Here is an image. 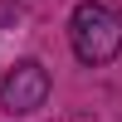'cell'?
Listing matches in <instances>:
<instances>
[{"label":"cell","mask_w":122,"mask_h":122,"mask_svg":"<svg viewBox=\"0 0 122 122\" xmlns=\"http://www.w3.org/2000/svg\"><path fill=\"white\" fill-rule=\"evenodd\" d=\"M68 44H73L78 64L103 68L122 54V10L107 0H78L68 15Z\"/></svg>","instance_id":"1"},{"label":"cell","mask_w":122,"mask_h":122,"mask_svg":"<svg viewBox=\"0 0 122 122\" xmlns=\"http://www.w3.org/2000/svg\"><path fill=\"white\" fill-rule=\"evenodd\" d=\"M49 103V68L39 59H20L5 78H0V107L15 117H29Z\"/></svg>","instance_id":"2"}]
</instances>
